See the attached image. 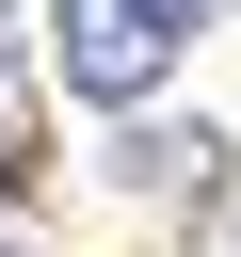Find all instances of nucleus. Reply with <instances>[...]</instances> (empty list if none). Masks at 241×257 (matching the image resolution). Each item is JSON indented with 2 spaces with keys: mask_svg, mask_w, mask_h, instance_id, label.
Instances as JSON below:
<instances>
[{
  "mask_svg": "<svg viewBox=\"0 0 241 257\" xmlns=\"http://www.w3.org/2000/svg\"><path fill=\"white\" fill-rule=\"evenodd\" d=\"M161 16H177V32H209V16H225V0H161Z\"/></svg>",
  "mask_w": 241,
  "mask_h": 257,
  "instance_id": "f03ea898",
  "label": "nucleus"
},
{
  "mask_svg": "<svg viewBox=\"0 0 241 257\" xmlns=\"http://www.w3.org/2000/svg\"><path fill=\"white\" fill-rule=\"evenodd\" d=\"M0 48H16V0H0Z\"/></svg>",
  "mask_w": 241,
  "mask_h": 257,
  "instance_id": "7ed1b4c3",
  "label": "nucleus"
},
{
  "mask_svg": "<svg viewBox=\"0 0 241 257\" xmlns=\"http://www.w3.org/2000/svg\"><path fill=\"white\" fill-rule=\"evenodd\" d=\"M48 64H64L80 112H129V96H161L177 16H161V0H64V16H48Z\"/></svg>",
  "mask_w": 241,
  "mask_h": 257,
  "instance_id": "f257e3e1",
  "label": "nucleus"
}]
</instances>
